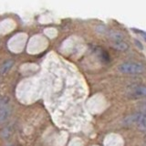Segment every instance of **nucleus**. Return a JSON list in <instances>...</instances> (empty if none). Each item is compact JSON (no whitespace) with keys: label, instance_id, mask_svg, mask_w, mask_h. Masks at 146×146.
<instances>
[{"label":"nucleus","instance_id":"nucleus-6","mask_svg":"<svg viewBox=\"0 0 146 146\" xmlns=\"http://www.w3.org/2000/svg\"><path fill=\"white\" fill-rule=\"evenodd\" d=\"M112 47L114 48H116L120 51H125L128 49V45L125 41L123 40H117V41H113L112 42Z\"/></svg>","mask_w":146,"mask_h":146},{"label":"nucleus","instance_id":"nucleus-9","mask_svg":"<svg viewBox=\"0 0 146 146\" xmlns=\"http://www.w3.org/2000/svg\"><path fill=\"white\" fill-rule=\"evenodd\" d=\"M143 35L145 36H144V38H145V40H146V34H143Z\"/></svg>","mask_w":146,"mask_h":146},{"label":"nucleus","instance_id":"nucleus-4","mask_svg":"<svg viewBox=\"0 0 146 146\" xmlns=\"http://www.w3.org/2000/svg\"><path fill=\"white\" fill-rule=\"evenodd\" d=\"M11 113V108L9 106V99L0 96V123L8 120Z\"/></svg>","mask_w":146,"mask_h":146},{"label":"nucleus","instance_id":"nucleus-5","mask_svg":"<svg viewBox=\"0 0 146 146\" xmlns=\"http://www.w3.org/2000/svg\"><path fill=\"white\" fill-rule=\"evenodd\" d=\"M14 66V60L8 59L0 66V75H7Z\"/></svg>","mask_w":146,"mask_h":146},{"label":"nucleus","instance_id":"nucleus-2","mask_svg":"<svg viewBox=\"0 0 146 146\" xmlns=\"http://www.w3.org/2000/svg\"><path fill=\"white\" fill-rule=\"evenodd\" d=\"M124 123L127 125H136L140 130L146 131V114L137 112L125 118Z\"/></svg>","mask_w":146,"mask_h":146},{"label":"nucleus","instance_id":"nucleus-8","mask_svg":"<svg viewBox=\"0 0 146 146\" xmlns=\"http://www.w3.org/2000/svg\"><path fill=\"white\" fill-rule=\"evenodd\" d=\"M139 109L141 110V111L143 112V113H144V114H146V102H144V103H141L140 106H139Z\"/></svg>","mask_w":146,"mask_h":146},{"label":"nucleus","instance_id":"nucleus-10","mask_svg":"<svg viewBox=\"0 0 146 146\" xmlns=\"http://www.w3.org/2000/svg\"><path fill=\"white\" fill-rule=\"evenodd\" d=\"M145 141H146V136H145Z\"/></svg>","mask_w":146,"mask_h":146},{"label":"nucleus","instance_id":"nucleus-3","mask_svg":"<svg viewBox=\"0 0 146 146\" xmlns=\"http://www.w3.org/2000/svg\"><path fill=\"white\" fill-rule=\"evenodd\" d=\"M126 95L131 99L146 98V86L141 84L131 85L127 88Z\"/></svg>","mask_w":146,"mask_h":146},{"label":"nucleus","instance_id":"nucleus-1","mask_svg":"<svg viewBox=\"0 0 146 146\" xmlns=\"http://www.w3.org/2000/svg\"><path fill=\"white\" fill-rule=\"evenodd\" d=\"M119 70L124 74H141L145 70V68L143 64L140 62H124L119 66Z\"/></svg>","mask_w":146,"mask_h":146},{"label":"nucleus","instance_id":"nucleus-7","mask_svg":"<svg viewBox=\"0 0 146 146\" xmlns=\"http://www.w3.org/2000/svg\"><path fill=\"white\" fill-rule=\"evenodd\" d=\"M109 36L111 38L113 41H117V40H123V36L119 33L117 31H111L109 34Z\"/></svg>","mask_w":146,"mask_h":146}]
</instances>
